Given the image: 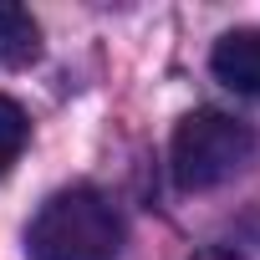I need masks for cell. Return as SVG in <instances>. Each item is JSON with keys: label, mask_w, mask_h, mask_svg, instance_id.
<instances>
[{"label": "cell", "mask_w": 260, "mask_h": 260, "mask_svg": "<svg viewBox=\"0 0 260 260\" xmlns=\"http://www.w3.org/2000/svg\"><path fill=\"white\" fill-rule=\"evenodd\" d=\"M117 250H122V219L112 199L87 184L51 194L26 230L31 260H117Z\"/></svg>", "instance_id": "1"}, {"label": "cell", "mask_w": 260, "mask_h": 260, "mask_svg": "<svg viewBox=\"0 0 260 260\" xmlns=\"http://www.w3.org/2000/svg\"><path fill=\"white\" fill-rule=\"evenodd\" d=\"M255 148H260V138H255V127L245 117L219 112V107H199L174 127L169 164H174L179 189L204 194V189H219L235 174H245L255 164Z\"/></svg>", "instance_id": "2"}, {"label": "cell", "mask_w": 260, "mask_h": 260, "mask_svg": "<svg viewBox=\"0 0 260 260\" xmlns=\"http://www.w3.org/2000/svg\"><path fill=\"white\" fill-rule=\"evenodd\" d=\"M209 67L214 77L240 92V97H260V31L255 26H240V31H224L209 51Z\"/></svg>", "instance_id": "3"}, {"label": "cell", "mask_w": 260, "mask_h": 260, "mask_svg": "<svg viewBox=\"0 0 260 260\" xmlns=\"http://www.w3.org/2000/svg\"><path fill=\"white\" fill-rule=\"evenodd\" d=\"M41 56V26L26 6H16V0H0V67H31Z\"/></svg>", "instance_id": "4"}, {"label": "cell", "mask_w": 260, "mask_h": 260, "mask_svg": "<svg viewBox=\"0 0 260 260\" xmlns=\"http://www.w3.org/2000/svg\"><path fill=\"white\" fill-rule=\"evenodd\" d=\"M26 138H31V117L21 102H11L0 92V179L16 169V158L26 153Z\"/></svg>", "instance_id": "5"}, {"label": "cell", "mask_w": 260, "mask_h": 260, "mask_svg": "<svg viewBox=\"0 0 260 260\" xmlns=\"http://www.w3.org/2000/svg\"><path fill=\"white\" fill-rule=\"evenodd\" d=\"M189 260H245V255H235V250L214 245V250H199V255H189Z\"/></svg>", "instance_id": "6"}]
</instances>
